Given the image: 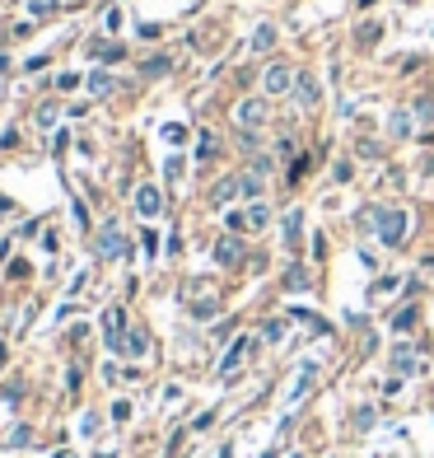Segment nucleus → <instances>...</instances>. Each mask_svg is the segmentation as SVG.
Listing matches in <instances>:
<instances>
[{"instance_id": "nucleus-1", "label": "nucleus", "mask_w": 434, "mask_h": 458, "mask_svg": "<svg viewBox=\"0 0 434 458\" xmlns=\"http://www.w3.org/2000/svg\"><path fill=\"white\" fill-rule=\"evenodd\" d=\"M374 229H379V243H383V248H402V243H407V229H411V216L407 211H374Z\"/></svg>"}, {"instance_id": "nucleus-2", "label": "nucleus", "mask_w": 434, "mask_h": 458, "mask_svg": "<svg viewBox=\"0 0 434 458\" xmlns=\"http://www.w3.org/2000/svg\"><path fill=\"white\" fill-rule=\"evenodd\" d=\"M233 122H238L243 131H261V127L271 122V103H266V99H243V103L233 108Z\"/></svg>"}, {"instance_id": "nucleus-3", "label": "nucleus", "mask_w": 434, "mask_h": 458, "mask_svg": "<svg viewBox=\"0 0 434 458\" xmlns=\"http://www.w3.org/2000/svg\"><path fill=\"white\" fill-rule=\"evenodd\" d=\"M261 89H266V99H276V94H290V89H294V71H290L285 61H271V66L261 71Z\"/></svg>"}, {"instance_id": "nucleus-4", "label": "nucleus", "mask_w": 434, "mask_h": 458, "mask_svg": "<svg viewBox=\"0 0 434 458\" xmlns=\"http://www.w3.org/2000/svg\"><path fill=\"white\" fill-rule=\"evenodd\" d=\"M392 374H402V379L425 374V355H416L411 346H397V351H392Z\"/></svg>"}, {"instance_id": "nucleus-5", "label": "nucleus", "mask_w": 434, "mask_h": 458, "mask_svg": "<svg viewBox=\"0 0 434 458\" xmlns=\"http://www.w3.org/2000/svg\"><path fill=\"white\" fill-rule=\"evenodd\" d=\"M290 94H294V103H299V108H318L322 84L313 80V75H294V89H290Z\"/></svg>"}, {"instance_id": "nucleus-6", "label": "nucleus", "mask_w": 434, "mask_h": 458, "mask_svg": "<svg viewBox=\"0 0 434 458\" xmlns=\"http://www.w3.org/2000/svg\"><path fill=\"white\" fill-rule=\"evenodd\" d=\"M136 211L145 220H154L159 211H164V192L154 188V183H145V188H136Z\"/></svg>"}, {"instance_id": "nucleus-7", "label": "nucleus", "mask_w": 434, "mask_h": 458, "mask_svg": "<svg viewBox=\"0 0 434 458\" xmlns=\"http://www.w3.org/2000/svg\"><path fill=\"white\" fill-rule=\"evenodd\" d=\"M248 351H253V337H238V342H233V346L225 351V360H220V374L229 379L233 370H238V365H243V355H248Z\"/></svg>"}, {"instance_id": "nucleus-8", "label": "nucleus", "mask_w": 434, "mask_h": 458, "mask_svg": "<svg viewBox=\"0 0 434 458\" xmlns=\"http://www.w3.org/2000/svg\"><path fill=\"white\" fill-rule=\"evenodd\" d=\"M215 262H220V267H238V262H243V243L233 239V234L229 239H220L215 243Z\"/></svg>"}, {"instance_id": "nucleus-9", "label": "nucleus", "mask_w": 434, "mask_h": 458, "mask_svg": "<svg viewBox=\"0 0 434 458\" xmlns=\"http://www.w3.org/2000/svg\"><path fill=\"white\" fill-rule=\"evenodd\" d=\"M411 122H416V112H411V108H397L392 117H387V136H392V140H407V136H411Z\"/></svg>"}, {"instance_id": "nucleus-10", "label": "nucleus", "mask_w": 434, "mask_h": 458, "mask_svg": "<svg viewBox=\"0 0 434 458\" xmlns=\"http://www.w3.org/2000/svg\"><path fill=\"white\" fill-rule=\"evenodd\" d=\"M99 253H103V257H122V253H127V239L117 234V225H107V229H103V239H99Z\"/></svg>"}, {"instance_id": "nucleus-11", "label": "nucleus", "mask_w": 434, "mask_h": 458, "mask_svg": "<svg viewBox=\"0 0 434 458\" xmlns=\"http://www.w3.org/2000/svg\"><path fill=\"white\" fill-rule=\"evenodd\" d=\"M210 196H215V206H229L233 196H243V178H225V183L210 192Z\"/></svg>"}, {"instance_id": "nucleus-12", "label": "nucleus", "mask_w": 434, "mask_h": 458, "mask_svg": "<svg viewBox=\"0 0 434 458\" xmlns=\"http://www.w3.org/2000/svg\"><path fill=\"white\" fill-rule=\"evenodd\" d=\"M122 327H127L122 309H107V346L112 351H122Z\"/></svg>"}, {"instance_id": "nucleus-13", "label": "nucleus", "mask_w": 434, "mask_h": 458, "mask_svg": "<svg viewBox=\"0 0 434 458\" xmlns=\"http://www.w3.org/2000/svg\"><path fill=\"white\" fill-rule=\"evenodd\" d=\"M313 379H318V365H304L299 370V379H294V388H290V403H299L308 388H313Z\"/></svg>"}, {"instance_id": "nucleus-14", "label": "nucleus", "mask_w": 434, "mask_h": 458, "mask_svg": "<svg viewBox=\"0 0 434 458\" xmlns=\"http://www.w3.org/2000/svg\"><path fill=\"white\" fill-rule=\"evenodd\" d=\"M243 216H248V229H266V225H271V206H266V201H253Z\"/></svg>"}, {"instance_id": "nucleus-15", "label": "nucleus", "mask_w": 434, "mask_h": 458, "mask_svg": "<svg viewBox=\"0 0 434 458\" xmlns=\"http://www.w3.org/2000/svg\"><path fill=\"white\" fill-rule=\"evenodd\" d=\"M379 38H383V24H374V19H364V24H359V33H355L359 47H374Z\"/></svg>"}, {"instance_id": "nucleus-16", "label": "nucleus", "mask_w": 434, "mask_h": 458, "mask_svg": "<svg viewBox=\"0 0 434 458\" xmlns=\"http://www.w3.org/2000/svg\"><path fill=\"white\" fill-rule=\"evenodd\" d=\"M215 314H220V299H196V304H192V318H201V323H210V318H215Z\"/></svg>"}, {"instance_id": "nucleus-17", "label": "nucleus", "mask_w": 434, "mask_h": 458, "mask_svg": "<svg viewBox=\"0 0 434 458\" xmlns=\"http://www.w3.org/2000/svg\"><path fill=\"white\" fill-rule=\"evenodd\" d=\"M299 234H304V211H290L285 216V243H299Z\"/></svg>"}, {"instance_id": "nucleus-18", "label": "nucleus", "mask_w": 434, "mask_h": 458, "mask_svg": "<svg viewBox=\"0 0 434 458\" xmlns=\"http://www.w3.org/2000/svg\"><path fill=\"white\" fill-rule=\"evenodd\" d=\"M122 346H127V355H145V351H150V337L136 327V332H127V342H122Z\"/></svg>"}, {"instance_id": "nucleus-19", "label": "nucleus", "mask_w": 434, "mask_h": 458, "mask_svg": "<svg viewBox=\"0 0 434 458\" xmlns=\"http://www.w3.org/2000/svg\"><path fill=\"white\" fill-rule=\"evenodd\" d=\"M261 192H266V178H261V173H243V196L261 201Z\"/></svg>"}, {"instance_id": "nucleus-20", "label": "nucleus", "mask_w": 434, "mask_h": 458, "mask_svg": "<svg viewBox=\"0 0 434 458\" xmlns=\"http://www.w3.org/2000/svg\"><path fill=\"white\" fill-rule=\"evenodd\" d=\"M89 89H94V94H112V89H117V80H112V75H103V71H94V75H89Z\"/></svg>"}, {"instance_id": "nucleus-21", "label": "nucleus", "mask_w": 434, "mask_h": 458, "mask_svg": "<svg viewBox=\"0 0 434 458\" xmlns=\"http://www.w3.org/2000/svg\"><path fill=\"white\" fill-rule=\"evenodd\" d=\"M271 42H276V28H271V24H261V28L253 33V52H266Z\"/></svg>"}, {"instance_id": "nucleus-22", "label": "nucleus", "mask_w": 434, "mask_h": 458, "mask_svg": "<svg viewBox=\"0 0 434 458\" xmlns=\"http://www.w3.org/2000/svg\"><path fill=\"white\" fill-rule=\"evenodd\" d=\"M285 290H308V271L304 267H290V271H285Z\"/></svg>"}, {"instance_id": "nucleus-23", "label": "nucleus", "mask_w": 434, "mask_h": 458, "mask_svg": "<svg viewBox=\"0 0 434 458\" xmlns=\"http://www.w3.org/2000/svg\"><path fill=\"white\" fill-rule=\"evenodd\" d=\"M94 56H99V61H122V47H117V42H94Z\"/></svg>"}, {"instance_id": "nucleus-24", "label": "nucleus", "mask_w": 434, "mask_h": 458, "mask_svg": "<svg viewBox=\"0 0 434 458\" xmlns=\"http://www.w3.org/2000/svg\"><path fill=\"white\" fill-rule=\"evenodd\" d=\"M416 314H420V309H402V314L392 318V332H411V327H416Z\"/></svg>"}, {"instance_id": "nucleus-25", "label": "nucleus", "mask_w": 434, "mask_h": 458, "mask_svg": "<svg viewBox=\"0 0 434 458\" xmlns=\"http://www.w3.org/2000/svg\"><path fill=\"white\" fill-rule=\"evenodd\" d=\"M411 112H416V122H434V99H416Z\"/></svg>"}, {"instance_id": "nucleus-26", "label": "nucleus", "mask_w": 434, "mask_h": 458, "mask_svg": "<svg viewBox=\"0 0 434 458\" xmlns=\"http://www.w3.org/2000/svg\"><path fill=\"white\" fill-rule=\"evenodd\" d=\"M168 66H173L168 56H150V61H145V75H168Z\"/></svg>"}, {"instance_id": "nucleus-27", "label": "nucleus", "mask_w": 434, "mask_h": 458, "mask_svg": "<svg viewBox=\"0 0 434 458\" xmlns=\"http://www.w3.org/2000/svg\"><path fill=\"white\" fill-rule=\"evenodd\" d=\"M261 337H266V342H281V337H285V323H281V318H271V323L261 327Z\"/></svg>"}, {"instance_id": "nucleus-28", "label": "nucleus", "mask_w": 434, "mask_h": 458, "mask_svg": "<svg viewBox=\"0 0 434 458\" xmlns=\"http://www.w3.org/2000/svg\"><path fill=\"white\" fill-rule=\"evenodd\" d=\"M374 426V407H359L355 411V431H369Z\"/></svg>"}, {"instance_id": "nucleus-29", "label": "nucleus", "mask_w": 434, "mask_h": 458, "mask_svg": "<svg viewBox=\"0 0 434 458\" xmlns=\"http://www.w3.org/2000/svg\"><path fill=\"white\" fill-rule=\"evenodd\" d=\"M350 178H355V164L341 160V164H336V183H350Z\"/></svg>"}, {"instance_id": "nucleus-30", "label": "nucleus", "mask_w": 434, "mask_h": 458, "mask_svg": "<svg viewBox=\"0 0 434 458\" xmlns=\"http://www.w3.org/2000/svg\"><path fill=\"white\" fill-rule=\"evenodd\" d=\"M304 173H308V155H299V160H294V168H290V183H299Z\"/></svg>"}, {"instance_id": "nucleus-31", "label": "nucleus", "mask_w": 434, "mask_h": 458, "mask_svg": "<svg viewBox=\"0 0 434 458\" xmlns=\"http://www.w3.org/2000/svg\"><path fill=\"white\" fill-rule=\"evenodd\" d=\"M38 122L51 127V122H56V103H42V108H38Z\"/></svg>"}, {"instance_id": "nucleus-32", "label": "nucleus", "mask_w": 434, "mask_h": 458, "mask_svg": "<svg viewBox=\"0 0 434 458\" xmlns=\"http://www.w3.org/2000/svg\"><path fill=\"white\" fill-rule=\"evenodd\" d=\"M112 421H131V403H112Z\"/></svg>"}, {"instance_id": "nucleus-33", "label": "nucleus", "mask_w": 434, "mask_h": 458, "mask_svg": "<svg viewBox=\"0 0 434 458\" xmlns=\"http://www.w3.org/2000/svg\"><path fill=\"white\" fill-rule=\"evenodd\" d=\"M387 290H397V276H383V281L374 285V295H387Z\"/></svg>"}, {"instance_id": "nucleus-34", "label": "nucleus", "mask_w": 434, "mask_h": 458, "mask_svg": "<svg viewBox=\"0 0 434 458\" xmlns=\"http://www.w3.org/2000/svg\"><path fill=\"white\" fill-rule=\"evenodd\" d=\"M383 393L392 398V393H402V374H387V383H383Z\"/></svg>"}, {"instance_id": "nucleus-35", "label": "nucleus", "mask_w": 434, "mask_h": 458, "mask_svg": "<svg viewBox=\"0 0 434 458\" xmlns=\"http://www.w3.org/2000/svg\"><path fill=\"white\" fill-rule=\"evenodd\" d=\"M420 168H425V173L434 178V155H425V160H420Z\"/></svg>"}, {"instance_id": "nucleus-36", "label": "nucleus", "mask_w": 434, "mask_h": 458, "mask_svg": "<svg viewBox=\"0 0 434 458\" xmlns=\"http://www.w3.org/2000/svg\"><path fill=\"white\" fill-rule=\"evenodd\" d=\"M5 71H10V61H5V56H0V75H5Z\"/></svg>"}, {"instance_id": "nucleus-37", "label": "nucleus", "mask_w": 434, "mask_h": 458, "mask_svg": "<svg viewBox=\"0 0 434 458\" xmlns=\"http://www.w3.org/2000/svg\"><path fill=\"white\" fill-rule=\"evenodd\" d=\"M369 5H374V0H359V10H369Z\"/></svg>"}, {"instance_id": "nucleus-38", "label": "nucleus", "mask_w": 434, "mask_h": 458, "mask_svg": "<svg viewBox=\"0 0 434 458\" xmlns=\"http://www.w3.org/2000/svg\"><path fill=\"white\" fill-rule=\"evenodd\" d=\"M0 365H5V346H0Z\"/></svg>"}]
</instances>
